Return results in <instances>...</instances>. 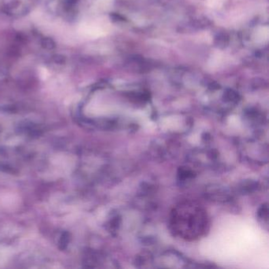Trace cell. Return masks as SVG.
Wrapping results in <instances>:
<instances>
[{
    "label": "cell",
    "instance_id": "obj_1",
    "mask_svg": "<svg viewBox=\"0 0 269 269\" xmlns=\"http://www.w3.org/2000/svg\"><path fill=\"white\" fill-rule=\"evenodd\" d=\"M171 226L183 239H197L205 232L208 217L199 205L187 203L178 206L173 212Z\"/></svg>",
    "mask_w": 269,
    "mask_h": 269
}]
</instances>
